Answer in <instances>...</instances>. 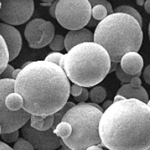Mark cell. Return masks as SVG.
I'll return each instance as SVG.
<instances>
[{"label": "cell", "mask_w": 150, "mask_h": 150, "mask_svg": "<svg viewBox=\"0 0 150 150\" xmlns=\"http://www.w3.org/2000/svg\"><path fill=\"white\" fill-rule=\"evenodd\" d=\"M0 20L10 25L27 22L34 13L33 0H0Z\"/></svg>", "instance_id": "9"}, {"label": "cell", "mask_w": 150, "mask_h": 150, "mask_svg": "<svg viewBox=\"0 0 150 150\" xmlns=\"http://www.w3.org/2000/svg\"><path fill=\"white\" fill-rule=\"evenodd\" d=\"M104 102V101H103ZM112 104V101H111V100H107V101H104V103H103V106H102V109L103 110H105L107 108H108L110 107V106L111 105V104Z\"/></svg>", "instance_id": "38"}, {"label": "cell", "mask_w": 150, "mask_h": 150, "mask_svg": "<svg viewBox=\"0 0 150 150\" xmlns=\"http://www.w3.org/2000/svg\"><path fill=\"white\" fill-rule=\"evenodd\" d=\"M21 71V68H17V69H14V71H13V74H12V79L15 80L16 77H17V75L19 74L20 71Z\"/></svg>", "instance_id": "41"}, {"label": "cell", "mask_w": 150, "mask_h": 150, "mask_svg": "<svg viewBox=\"0 0 150 150\" xmlns=\"http://www.w3.org/2000/svg\"><path fill=\"white\" fill-rule=\"evenodd\" d=\"M29 62H26V63L24 64V65H23L22 68H23V67H25V66H26V65H28V64H29Z\"/></svg>", "instance_id": "46"}, {"label": "cell", "mask_w": 150, "mask_h": 150, "mask_svg": "<svg viewBox=\"0 0 150 150\" xmlns=\"http://www.w3.org/2000/svg\"><path fill=\"white\" fill-rule=\"evenodd\" d=\"M74 105V102L67 101L63 108L53 113V124L51 128L47 130L40 131L35 129L30 125L29 120L21 128V132L24 139L28 140L33 146L34 149L52 150L59 148L61 146L62 138L55 134L53 129H55L57 124L62 121V117L66 112V111L69 108H72Z\"/></svg>", "instance_id": "7"}, {"label": "cell", "mask_w": 150, "mask_h": 150, "mask_svg": "<svg viewBox=\"0 0 150 150\" xmlns=\"http://www.w3.org/2000/svg\"><path fill=\"white\" fill-rule=\"evenodd\" d=\"M53 120H54L53 114H50L48 116H47L44 119V125H43L42 130L41 131H45V130H47L51 128L53 124Z\"/></svg>", "instance_id": "31"}, {"label": "cell", "mask_w": 150, "mask_h": 150, "mask_svg": "<svg viewBox=\"0 0 150 150\" xmlns=\"http://www.w3.org/2000/svg\"><path fill=\"white\" fill-rule=\"evenodd\" d=\"M46 116H39V115H30V119H29V122H30V125L33 127V128L37 130H42L43 125H44V119Z\"/></svg>", "instance_id": "24"}, {"label": "cell", "mask_w": 150, "mask_h": 150, "mask_svg": "<svg viewBox=\"0 0 150 150\" xmlns=\"http://www.w3.org/2000/svg\"><path fill=\"white\" fill-rule=\"evenodd\" d=\"M136 2L137 5H143L144 4V0H136Z\"/></svg>", "instance_id": "44"}, {"label": "cell", "mask_w": 150, "mask_h": 150, "mask_svg": "<svg viewBox=\"0 0 150 150\" xmlns=\"http://www.w3.org/2000/svg\"><path fill=\"white\" fill-rule=\"evenodd\" d=\"M120 67L128 74H141L143 68V59L138 52L131 51L125 53L120 60Z\"/></svg>", "instance_id": "11"}, {"label": "cell", "mask_w": 150, "mask_h": 150, "mask_svg": "<svg viewBox=\"0 0 150 150\" xmlns=\"http://www.w3.org/2000/svg\"><path fill=\"white\" fill-rule=\"evenodd\" d=\"M82 89L83 86H81L77 85L75 83L72 84L70 88V94H71L72 96H74V97L78 96L82 92Z\"/></svg>", "instance_id": "32"}, {"label": "cell", "mask_w": 150, "mask_h": 150, "mask_svg": "<svg viewBox=\"0 0 150 150\" xmlns=\"http://www.w3.org/2000/svg\"><path fill=\"white\" fill-rule=\"evenodd\" d=\"M92 17V6L88 0H59L56 19L62 27L74 30L85 27Z\"/></svg>", "instance_id": "6"}, {"label": "cell", "mask_w": 150, "mask_h": 150, "mask_svg": "<svg viewBox=\"0 0 150 150\" xmlns=\"http://www.w3.org/2000/svg\"><path fill=\"white\" fill-rule=\"evenodd\" d=\"M108 15V11L104 5H96L92 8V17L97 21H101Z\"/></svg>", "instance_id": "22"}, {"label": "cell", "mask_w": 150, "mask_h": 150, "mask_svg": "<svg viewBox=\"0 0 150 150\" xmlns=\"http://www.w3.org/2000/svg\"><path fill=\"white\" fill-rule=\"evenodd\" d=\"M125 98L124 96H120V95H116V96H115L114 100H113V101H112V102H116V101H120V100H122V99H125Z\"/></svg>", "instance_id": "43"}, {"label": "cell", "mask_w": 150, "mask_h": 150, "mask_svg": "<svg viewBox=\"0 0 150 150\" xmlns=\"http://www.w3.org/2000/svg\"><path fill=\"white\" fill-rule=\"evenodd\" d=\"M0 8H1V2H0Z\"/></svg>", "instance_id": "48"}, {"label": "cell", "mask_w": 150, "mask_h": 150, "mask_svg": "<svg viewBox=\"0 0 150 150\" xmlns=\"http://www.w3.org/2000/svg\"><path fill=\"white\" fill-rule=\"evenodd\" d=\"M86 149H88V150H92V149H99V150H101V149H102V148L99 146L98 145H92V146H90L88 147V148H87Z\"/></svg>", "instance_id": "42"}, {"label": "cell", "mask_w": 150, "mask_h": 150, "mask_svg": "<svg viewBox=\"0 0 150 150\" xmlns=\"http://www.w3.org/2000/svg\"><path fill=\"white\" fill-rule=\"evenodd\" d=\"M13 149L14 150H23V149H28V150H33L34 147L26 139L21 138L18 137L17 140L15 141Z\"/></svg>", "instance_id": "25"}, {"label": "cell", "mask_w": 150, "mask_h": 150, "mask_svg": "<svg viewBox=\"0 0 150 150\" xmlns=\"http://www.w3.org/2000/svg\"><path fill=\"white\" fill-rule=\"evenodd\" d=\"M72 128L71 125L66 122L61 121L57 124L55 129H53V132L60 138L65 139L69 137L71 134Z\"/></svg>", "instance_id": "20"}, {"label": "cell", "mask_w": 150, "mask_h": 150, "mask_svg": "<svg viewBox=\"0 0 150 150\" xmlns=\"http://www.w3.org/2000/svg\"><path fill=\"white\" fill-rule=\"evenodd\" d=\"M98 132L104 147L110 150L149 149V102L136 98L112 102L101 115Z\"/></svg>", "instance_id": "2"}, {"label": "cell", "mask_w": 150, "mask_h": 150, "mask_svg": "<svg viewBox=\"0 0 150 150\" xmlns=\"http://www.w3.org/2000/svg\"><path fill=\"white\" fill-rule=\"evenodd\" d=\"M2 134V128H1V125H0V135Z\"/></svg>", "instance_id": "47"}, {"label": "cell", "mask_w": 150, "mask_h": 150, "mask_svg": "<svg viewBox=\"0 0 150 150\" xmlns=\"http://www.w3.org/2000/svg\"><path fill=\"white\" fill-rule=\"evenodd\" d=\"M144 8H145L146 11L147 12V14H150V0H146L144 2Z\"/></svg>", "instance_id": "40"}, {"label": "cell", "mask_w": 150, "mask_h": 150, "mask_svg": "<svg viewBox=\"0 0 150 150\" xmlns=\"http://www.w3.org/2000/svg\"><path fill=\"white\" fill-rule=\"evenodd\" d=\"M98 21H97V20H96V19H94L93 17H91L90 20H89V21L88 22V23H87L86 26H88V27H94V26H96L98 25Z\"/></svg>", "instance_id": "36"}, {"label": "cell", "mask_w": 150, "mask_h": 150, "mask_svg": "<svg viewBox=\"0 0 150 150\" xmlns=\"http://www.w3.org/2000/svg\"><path fill=\"white\" fill-rule=\"evenodd\" d=\"M116 75L117 78L121 81L122 83H129L131 79L133 77H139L141 75V74H128L125 73L124 71L122 70L120 67V65H119L117 68V69L116 70Z\"/></svg>", "instance_id": "23"}, {"label": "cell", "mask_w": 150, "mask_h": 150, "mask_svg": "<svg viewBox=\"0 0 150 150\" xmlns=\"http://www.w3.org/2000/svg\"><path fill=\"white\" fill-rule=\"evenodd\" d=\"M70 88V81L59 65L38 60L21 68L14 80V92L22 96V108L26 112L47 116L63 108Z\"/></svg>", "instance_id": "1"}, {"label": "cell", "mask_w": 150, "mask_h": 150, "mask_svg": "<svg viewBox=\"0 0 150 150\" xmlns=\"http://www.w3.org/2000/svg\"><path fill=\"white\" fill-rule=\"evenodd\" d=\"M88 98H89V91L86 87H83L82 92L80 93V95H79L78 96H76V97H74V101L78 103L86 102L88 100Z\"/></svg>", "instance_id": "29"}, {"label": "cell", "mask_w": 150, "mask_h": 150, "mask_svg": "<svg viewBox=\"0 0 150 150\" xmlns=\"http://www.w3.org/2000/svg\"><path fill=\"white\" fill-rule=\"evenodd\" d=\"M1 137L2 140L8 143H11L15 142L19 137V129L16 130V131H12L10 133H5V134H1Z\"/></svg>", "instance_id": "26"}, {"label": "cell", "mask_w": 150, "mask_h": 150, "mask_svg": "<svg viewBox=\"0 0 150 150\" xmlns=\"http://www.w3.org/2000/svg\"><path fill=\"white\" fill-rule=\"evenodd\" d=\"M0 149H8V150H11L13 149V148L11 146H9L8 144L3 143V142L0 141Z\"/></svg>", "instance_id": "39"}, {"label": "cell", "mask_w": 150, "mask_h": 150, "mask_svg": "<svg viewBox=\"0 0 150 150\" xmlns=\"http://www.w3.org/2000/svg\"><path fill=\"white\" fill-rule=\"evenodd\" d=\"M88 1L90 3L92 8L94 7L96 5H102L107 8L108 14H110L113 13V9H112V5L108 2V0H88Z\"/></svg>", "instance_id": "27"}, {"label": "cell", "mask_w": 150, "mask_h": 150, "mask_svg": "<svg viewBox=\"0 0 150 150\" xmlns=\"http://www.w3.org/2000/svg\"><path fill=\"white\" fill-rule=\"evenodd\" d=\"M9 62V54L5 40L0 35V74L2 73Z\"/></svg>", "instance_id": "18"}, {"label": "cell", "mask_w": 150, "mask_h": 150, "mask_svg": "<svg viewBox=\"0 0 150 150\" xmlns=\"http://www.w3.org/2000/svg\"><path fill=\"white\" fill-rule=\"evenodd\" d=\"M53 1H54V0H41V2H45V3H50V4H51Z\"/></svg>", "instance_id": "45"}, {"label": "cell", "mask_w": 150, "mask_h": 150, "mask_svg": "<svg viewBox=\"0 0 150 150\" xmlns=\"http://www.w3.org/2000/svg\"><path fill=\"white\" fill-rule=\"evenodd\" d=\"M0 35L5 40L9 54V62L14 60L19 55L22 47L21 33L15 27L8 23H0Z\"/></svg>", "instance_id": "10"}, {"label": "cell", "mask_w": 150, "mask_h": 150, "mask_svg": "<svg viewBox=\"0 0 150 150\" xmlns=\"http://www.w3.org/2000/svg\"><path fill=\"white\" fill-rule=\"evenodd\" d=\"M41 27L42 29V35L38 45V49L47 46L55 35L54 26L50 21H45L41 24Z\"/></svg>", "instance_id": "15"}, {"label": "cell", "mask_w": 150, "mask_h": 150, "mask_svg": "<svg viewBox=\"0 0 150 150\" xmlns=\"http://www.w3.org/2000/svg\"><path fill=\"white\" fill-rule=\"evenodd\" d=\"M58 1L59 0H54V1L51 3V5H50V7L49 9L50 14L51 17H53V18H56V8Z\"/></svg>", "instance_id": "35"}, {"label": "cell", "mask_w": 150, "mask_h": 150, "mask_svg": "<svg viewBox=\"0 0 150 150\" xmlns=\"http://www.w3.org/2000/svg\"><path fill=\"white\" fill-rule=\"evenodd\" d=\"M110 62L107 50L92 41L73 47L63 55L59 66L73 83L92 87L100 83L109 74Z\"/></svg>", "instance_id": "3"}, {"label": "cell", "mask_w": 150, "mask_h": 150, "mask_svg": "<svg viewBox=\"0 0 150 150\" xmlns=\"http://www.w3.org/2000/svg\"><path fill=\"white\" fill-rule=\"evenodd\" d=\"M113 13H125V14H129L134 17L137 21H138L140 26H143V19H142L141 15L134 8L128 6V5H120L118 6L113 10Z\"/></svg>", "instance_id": "19"}, {"label": "cell", "mask_w": 150, "mask_h": 150, "mask_svg": "<svg viewBox=\"0 0 150 150\" xmlns=\"http://www.w3.org/2000/svg\"><path fill=\"white\" fill-rule=\"evenodd\" d=\"M5 105L9 110L16 111L23 108V99L20 94L13 92L5 97Z\"/></svg>", "instance_id": "16"}, {"label": "cell", "mask_w": 150, "mask_h": 150, "mask_svg": "<svg viewBox=\"0 0 150 150\" xmlns=\"http://www.w3.org/2000/svg\"><path fill=\"white\" fill-rule=\"evenodd\" d=\"M64 40H65L64 36H62V35H56L49 44L50 48L52 50L56 52H59L65 49Z\"/></svg>", "instance_id": "21"}, {"label": "cell", "mask_w": 150, "mask_h": 150, "mask_svg": "<svg viewBox=\"0 0 150 150\" xmlns=\"http://www.w3.org/2000/svg\"><path fill=\"white\" fill-rule=\"evenodd\" d=\"M94 42L107 50L111 62H120L125 53L138 52L143 42V30L134 17L125 13H112L100 21L95 30Z\"/></svg>", "instance_id": "4"}, {"label": "cell", "mask_w": 150, "mask_h": 150, "mask_svg": "<svg viewBox=\"0 0 150 150\" xmlns=\"http://www.w3.org/2000/svg\"><path fill=\"white\" fill-rule=\"evenodd\" d=\"M102 113L103 111L90 103H79L69 108L62 121L69 123L72 131L70 136L62 139V142L74 150H85L92 145L103 146L98 132Z\"/></svg>", "instance_id": "5"}, {"label": "cell", "mask_w": 150, "mask_h": 150, "mask_svg": "<svg viewBox=\"0 0 150 150\" xmlns=\"http://www.w3.org/2000/svg\"><path fill=\"white\" fill-rule=\"evenodd\" d=\"M45 20L41 18H36L28 23L25 28V38L28 41L29 46L31 48L38 49V45L41 39L42 35L41 24L45 22Z\"/></svg>", "instance_id": "13"}, {"label": "cell", "mask_w": 150, "mask_h": 150, "mask_svg": "<svg viewBox=\"0 0 150 150\" xmlns=\"http://www.w3.org/2000/svg\"><path fill=\"white\" fill-rule=\"evenodd\" d=\"M143 80L146 83V84L149 85L150 84V65H148L146 68L144 69V71L143 74Z\"/></svg>", "instance_id": "33"}, {"label": "cell", "mask_w": 150, "mask_h": 150, "mask_svg": "<svg viewBox=\"0 0 150 150\" xmlns=\"http://www.w3.org/2000/svg\"><path fill=\"white\" fill-rule=\"evenodd\" d=\"M14 70V67L8 64L3 71L0 74V79H12V74Z\"/></svg>", "instance_id": "30"}, {"label": "cell", "mask_w": 150, "mask_h": 150, "mask_svg": "<svg viewBox=\"0 0 150 150\" xmlns=\"http://www.w3.org/2000/svg\"><path fill=\"white\" fill-rule=\"evenodd\" d=\"M64 54L61 53H59V52H53V53H50L47 56H46L45 58V61L48 62H53V63L56 64V65H59V62L61 61L62 56H63Z\"/></svg>", "instance_id": "28"}, {"label": "cell", "mask_w": 150, "mask_h": 150, "mask_svg": "<svg viewBox=\"0 0 150 150\" xmlns=\"http://www.w3.org/2000/svg\"><path fill=\"white\" fill-rule=\"evenodd\" d=\"M119 62H110V70H109V73H112L113 71H116V70L117 69L118 65Z\"/></svg>", "instance_id": "37"}, {"label": "cell", "mask_w": 150, "mask_h": 150, "mask_svg": "<svg viewBox=\"0 0 150 150\" xmlns=\"http://www.w3.org/2000/svg\"><path fill=\"white\" fill-rule=\"evenodd\" d=\"M116 95L124 96L125 98H136L144 103L149 102L148 93L144 87L142 86L139 87H132L129 83L124 84L116 92Z\"/></svg>", "instance_id": "14"}, {"label": "cell", "mask_w": 150, "mask_h": 150, "mask_svg": "<svg viewBox=\"0 0 150 150\" xmlns=\"http://www.w3.org/2000/svg\"><path fill=\"white\" fill-rule=\"evenodd\" d=\"M107 97V91L104 87L96 86L89 92V98L91 101L96 104L102 103Z\"/></svg>", "instance_id": "17"}, {"label": "cell", "mask_w": 150, "mask_h": 150, "mask_svg": "<svg viewBox=\"0 0 150 150\" xmlns=\"http://www.w3.org/2000/svg\"><path fill=\"white\" fill-rule=\"evenodd\" d=\"M92 41H94L93 33L88 29L83 27L68 32L64 40V45L66 50L68 51L75 45Z\"/></svg>", "instance_id": "12"}, {"label": "cell", "mask_w": 150, "mask_h": 150, "mask_svg": "<svg viewBox=\"0 0 150 150\" xmlns=\"http://www.w3.org/2000/svg\"><path fill=\"white\" fill-rule=\"evenodd\" d=\"M129 83L132 87H139L141 86L142 81L139 77H133L130 80Z\"/></svg>", "instance_id": "34"}, {"label": "cell", "mask_w": 150, "mask_h": 150, "mask_svg": "<svg viewBox=\"0 0 150 150\" xmlns=\"http://www.w3.org/2000/svg\"><path fill=\"white\" fill-rule=\"evenodd\" d=\"M14 79H0V125L2 134L20 129L30 119V113L23 108L13 111L5 105V97L14 92Z\"/></svg>", "instance_id": "8"}]
</instances>
